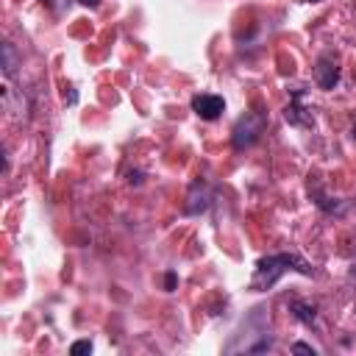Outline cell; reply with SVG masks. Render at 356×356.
I'll return each instance as SVG.
<instances>
[{"instance_id": "1", "label": "cell", "mask_w": 356, "mask_h": 356, "mask_svg": "<svg viewBox=\"0 0 356 356\" xmlns=\"http://www.w3.org/2000/svg\"><path fill=\"white\" fill-rule=\"evenodd\" d=\"M284 273H300V275H314V267L298 256V253H273V256H261L256 261L253 278H250V289L253 292H264L270 286L278 284V278Z\"/></svg>"}, {"instance_id": "2", "label": "cell", "mask_w": 356, "mask_h": 356, "mask_svg": "<svg viewBox=\"0 0 356 356\" xmlns=\"http://www.w3.org/2000/svg\"><path fill=\"white\" fill-rule=\"evenodd\" d=\"M267 122H270V120H267V111H261V108L245 111V114L234 122V128H231V145H234L236 150L256 145V142L261 139V134L267 131Z\"/></svg>"}, {"instance_id": "3", "label": "cell", "mask_w": 356, "mask_h": 356, "mask_svg": "<svg viewBox=\"0 0 356 356\" xmlns=\"http://www.w3.org/2000/svg\"><path fill=\"white\" fill-rule=\"evenodd\" d=\"M289 95H292V100H289V106L284 108L286 122H289V125H298V128H312V125H314L312 108H309V106H303L306 83H295V86H289Z\"/></svg>"}, {"instance_id": "4", "label": "cell", "mask_w": 356, "mask_h": 356, "mask_svg": "<svg viewBox=\"0 0 356 356\" xmlns=\"http://www.w3.org/2000/svg\"><path fill=\"white\" fill-rule=\"evenodd\" d=\"M192 111H195L200 120H217V117L225 111V100H222L220 95L203 92V95H195V97H192Z\"/></svg>"}, {"instance_id": "5", "label": "cell", "mask_w": 356, "mask_h": 356, "mask_svg": "<svg viewBox=\"0 0 356 356\" xmlns=\"http://www.w3.org/2000/svg\"><path fill=\"white\" fill-rule=\"evenodd\" d=\"M209 203H211V189H209L203 181H195V184L189 186V195H186L184 211H186V214H200V211H206V209H209Z\"/></svg>"}, {"instance_id": "6", "label": "cell", "mask_w": 356, "mask_h": 356, "mask_svg": "<svg viewBox=\"0 0 356 356\" xmlns=\"http://www.w3.org/2000/svg\"><path fill=\"white\" fill-rule=\"evenodd\" d=\"M314 83L320 86V89H325V92H331L337 83H339V67H337V61H331V58H320L317 61V67H314Z\"/></svg>"}, {"instance_id": "7", "label": "cell", "mask_w": 356, "mask_h": 356, "mask_svg": "<svg viewBox=\"0 0 356 356\" xmlns=\"http://www.w3.org/2000/svg\"><path fill=\"white\" fill-rule=\"evenodd\" d=\"M289 312L295 314V320H300L303 325H309V328H314L317 325V309L312 306V303H306V300H289Z\"/></svg>"}, {"instance_id": "8", "label": "cell", "mask_w": 356, "mask_h": 356, "mask_svg": "<svg viewBox=\"0 0 356 356\" xmlns=\"http://www.w3.org/2000/svg\"><path fill=\"white\" fill-rule=\"evenodd\" d=\"M309 195H312V200H314L325 214H342V211H345V206H342V203H337V200L331 203V197H325L320 189H312V186H309Z\"/></svg>"}, {"instance_id": "9", "label": "cell", "mask_w": 356, "mask_h": 356, "mask_svg": "<svg viewBox=\"0 0 356 356\" xmlns=\"http://www.w3.org/2000/svg\"><path fill=\"white\" fill-rule=\"evenodd\" d=\"M17 67H19V58L14 53V44L11 42H3V72H6V78H11L17 72Z\"/></svg>"}, {"instance_id": "10", "label": "cell", "mask_w": 356, "mask_h": 356, "mask_svg": "<svg viewBox=\"0 0 356 356\" xmlns=\"http://www.w3.org/2000/svg\"><path fill=\"white\" fill-rule=\"evenodd\" d=\"M70 353H72V356H81V353H92V342H89V339H78V342H72Z\"/></svg>"}, {"instance_id": "11", "label": "cell", "mask_w": 356, "mask_h": 356, "mask_svg": "<svg viewBox=\"0 0 356 356\" xmlns=\"http://www.w3.org/2000/svg\"><path fill=\"white\" fill-rule=\"evenodd\" d=\"M47 8H53L56 14H64L67 11V6H70V0H42Z\"/></svg>"}, {"instance_id": "12", "label": "cell", "mask_w": 356, "mask_h": 356, "mask_svg": "<svg viewBox=\"0 0 356 356\" xmlns=\"http://www.w3.org/2000/svg\"><path fill=\"white\" fill-rule=\"evenodd\" d=\"M292 353H309V356H314L317 350H314L312 345H306V342H295V345H292Z\"/></svg>"}, {"instance_id": "13", "label": "cell", "mask_w": 356, "mask_h": 356, "mask_svg": "<svg viewBox=\"0 0 356 356\" xmlns=\"http://www.w3.org/2000/svg\"><path fill=\"white\" fill-rule=\"evenodd\" d=\"M64 100H67V103H78V92L70 86V92H64Z\"/></svg>"}, {"instance_id": "14", "label": "cell", "mask_w": 356, "mask_h": 356, "mask_svg": "<svg viewBox=\"0 0 356 356\" xmlns=\"http://www.w3.org/2000/svg\"><path fill=\"white\" fill-rule=\"evenodd\" d=\"M175 286V273H167V292H172Z\"/></svg>"}, {"instance_id": "15", "label": "cell", "mask_w": 356, "mask_h": 356, "mask_svg": "<svg viewBox=\"0 0 356 356\" xmlns=\"http://www.w3.org/2000/svg\"><path fill=\"white\" fill-rule=\"evenodd\" d=\"M78 3H81V6H86V8H95L100 0H78Z\"/></svg>"}, {"instance_id": "16", "label": "cell", "mask_w": 356, "mask_h": 356, "mask_svg": "<svg viewBox=\"0 0 356 356\" xmlns=\"http://www.w3.org/2000/svg\"><path fill=\"white\" fill-rule=\"evenodd\" d=\"M350 278H353V281H356V264H353V267H350Z\"/></svg>"}, {"instance_id": "17", "label": "cell", "mask_w": 356, "mask_h": 356, "mask_svg": "<svg viewBox=\"0 0 356 356\" xmlns=\"http://www.w3.org/2000/svg\"><path fill=\"white\" fill-rule=\"evenodd\" d=\"M353 139H356V122H353Z\"/></svg>"}]
</instances>
